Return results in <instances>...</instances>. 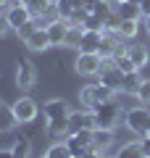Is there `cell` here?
<instances>
[{
    "mask_svg": "<svg viewBox=\"0 0 150 158\" xmlns=\"http://www.w3.org/2000/svg\"><path fill=\"white\" fill-rule=\"evenodd\" d=\"M40 158H50V156H48V153H45V156H40Z\"/></svg>",
    "mask_w": 150,
    "mask_h": 158,
    "instance_id": "60d3db41",
    "label": "cell"
},
{
    "mask_svg": "<svg viewBox=\"0 0 150 158\" xmlns=\"http://www.w3.org/2000/svg\"><path fill=\"white\" fill-rule=\"evenodd\" d=\"M24 45H27L32 53H45L48 48H53V45H50V37H48V29H45V27H40L37 32H34L27 42H24Z\"/></svg>",
    "mask_w": 150,
    "mask_h": 158,
    "instance_id": "4fadbf2b",
    "label": "cell"
},
{
    "mask_svg": "<svg viewBox=\"0 0 150 158\" xmlns=\"http://www.w3.org/2000/svg\"><path fill=\"white\" fill-rule=\"evenodd\" d=\"M82 129H95V113L92 111H69V135Z\"/></svg>",
    "mask_w": 150,
    "mask_h": 158,
    "instance_id": "52a82bcc",
    "label": "cell"
},
{
    "mask_svg": "<svg viewBox=\"0 0 150 158\" xmlns=\"http://www.w3.org/2000/svg\"><path fill=\"white\" fill-rule=\"evenodd\" d=\"M63 142L69 145V150H71V156H82V158H84V156H87V150H90V148H84V145H82V142H79V140H77L74 135H69V137H66Z\"/></svg>",
    "mask_w": 150,
    "mask_h": 158,
    "instance_id": "4316f807",
    "label": "cell"
},
{
    "mask_svg": "<svg viewBox=\"0 0 150 158\" xmlns=\"http://www.w3.org/2000/svg\"><path fill=\"white\" fill-rule=\"evenodd\" d=\"M129 3H134V6H140V3H142V0H129Z\"/></svg>",
    "mask_w": 150,
    "mask_h": 158,
    "instance_id": "f35d334b",
    "label": "cell"
},
{
    "mask_svg": "<svg viewBox=\"0 0 150 158\" xmlns=\"http://www.w3.org/2000/svg\"><path fill=\"white\" fill-rule=\"evenodd\" d=\"M121 42H124V40L119 37L116 32H103V40H100V48H98L100 58H103V61L113 58V56H116V50H119V45H121Z\"/></svg>",
    "mask_w": 150,
    "mask_h": 158,
    "instance_id": "8fae6325",
    "label": "cell"
},
{
    "mask_svg": "<svg viewBox=\"0 0 150 158\" xmlns=\"http://www.w3.org/2000/svg\"><path fill=\"white\" fill-rule=\"evenodd\" d=\"M92 113H95V127H98V129H116V124L121 121V111H119L116 100L98 103V106L92 108Z\"/></svg>",
    "mask_w": 150,
    "mask_h": 158,
    "instance_id": "3957f363",
    "label": "cell"
},
{
    "mask_svg": "<svg viewBox=\"0 0 150 158\" xmlns=\"http://www.w3.org/2000/svg\"><path fill=\"white\" fill-rule=\"evenodd\" d=\"M142 74L140 71H132V74H124V79H121V90L119 92H124V95H137V90H140V85H142Z\"/></svg>",
    "mask_w": 150,
    "mask_h": 158,
    "instance_id": "ac0fdd59",
    "label": "cell"
},
{
    "mask_svg": "<svg viewBox=\"0 0 150 158\" xmlns=\"http://www.w3.org/2000/svg\"><path fill=\"white\" fill-rule=\"evenodd\" d=\"M0 158H13V156H11V150H0Z\"/></svg>",
    "mask_w": 150,
    "mask_h": 158,
    "instance_id": "e575fe53",
    "label": "cell"
},
{
    "mask_svg": "<svg viewBox=\"0 0 150 158\" xmlns=\"http://www.w3.org/2000/svg\"><path fill=\"white\" fill-rule=\"evenodd\" d=\"M113 145V129H98L92 132V148L98 153H108V148Z\"/></svg>",
    "mask_w": 150,
    "mask_h": 158,
    "instance_id": "9a60e30c",
    "label": "cell"
},
{
    "mask_svg": "<svg viewBox=\"0 0 150 158\" xmlns=\"http://www.w3.org/2000/svg\"><path fill=\"white\" fill-rule=\"evenodd\" d=\"M100 158H116V156H108V153H103V156H100Z\"/></svg>",
    "mask_w": 150,
    "mask_h": 158,
    "instance_id": "74e56055",
    "label": "cell"
},
{
    "mask_svg": "<svg viewBox=\"0 0 150 158\" xmlns=\"http://www.w3.org/2000/svg\"><path fill=\"white\" fill-rule=\"evenodd\" d=\"M69 27H71V24L63 21V19H53V21L45 27V29H48V37H50V45H53V48H63V45H66Z\"/></svg>",
    "mask_w": 150,
    "mask_h": 158,
    "instance_id": "30bf717a",
    "label": "cell"
},
{
    "mask_svg": "<svg viewBox=\"0 0 150 158\" xmlns=\"http://www.w3.org/2000/svg\"><path fill=\"white\" fill-rule=\"evenodd\" d=\"M32 19H34L32 11H29L27 6H21V3L11 6V8H8V13H6V21H8V27H11L13 32H19V29H21L24 24H29Z\"/></svg>",
    "mask_w": 150,
    "mask_h": 158,
    "instance_id": "ba28073f",
    "label": "cell"
},
{
    "mask_svg": "<svg viewBox=\"0 0 150 158\" xmlns=\"http://www.w3.org/2000/svg\"><path fill=\"white\" fill-rule=\"evenodd\" d=\"M40 27H42V24H40V21H37V19H32V21H29V24H24V27H21V29H19V32H16V34H19V40H24V42H27V40H29V37H32V34H34V32H37V29H40Z\"/></svg>",
    "mask_w": 150,
    "mask_h": 158,
    "instance_id": "f1b7e54d",
    "label": "cell"
},
{
    "mask_svg": "<svg viewBox=\"0 0 150 158\" xmlns=\"http://www.w3.org/2000/svg\"><path fill=\"white\" fill-rule=\"evenodd\" d=\"M140 11H142V19L150 16V0H142V3H140Z\"/></svg>",
    "mask_w": 150,
    "mask_h": 158,
    "instance_id": "836d02e7",
    "label": "cell"
},
{
    "mask_svg": "<svg viewBox=\"0 0 150 158\" xmlns=\"http://www.w3.org/2000/svg\"><path fill=\"white\" fill-rule=\"evenodd\" d=\"M11 32V27H8V21H6V16L0 13V37H6V34Z\"/></svg>",
    "mask_w": 150,
    "mask_h": 158,
    "instance_id": "d6a6232c",
    "label": "cell"
},
{
    "mask_svg": "<svg viewBox=\"0 0 150 158\" xmlns=\"http://www.w3.org/2000/svg\"><path fill=\"white\" fill-rule=\"evenodd\" d=\"M116 3H119V0H116Z\"/></svg>",
    "mask_w": 150,
    "mask_h": 158,
    "instance_id": "ee69618b",
    "label": "cell"
},
{
    "mask_svg": "<svg viewBox=\"0 0 150 158\" xmlns=\"http://www.w3.org/2000/svg\"><path fill=\"white\" fill-rule=\"evenodd\" d=\"M137 98L142 106H150V79H142V85H140V90H137Z\"/></svg>",
    "mask_w": 150,
    "mask_h": 158,
    "instance_id": "f546056e",
    "label": "cell"
},
{
    "mask_svg": "<svg viewBox=\"0 0 150 158\" xmlns=\"http://www.w3.org/2000/svg\"><path fill=\"white\" fill-rule=\"evenodd\" d=\"M45 132H48V135L53 137L56 142L66 140V137H69V116H63V118H48Z\"/></svg>",
    "mask_w": 150,
    "mask_h": 158,
    "instance_id": "7c38bea8",
    "label": "cell"
},
{
    "mask_svg": "<svg viewBox=\"0 0 150 158\" xmlns=\"http://www.w3.org/2000/svg\"><path fill=\"white\" fill-rule=\"evenodd\" d=\"M116 158H145V156H142V148H140V142H127V145L119 148Z\"/></svg>",
    "mask_w": 150,
    "mask_h": 158,
    "instance_id": "cb8c5ba5",
    "label": "cell"
},
{
    "mask_svg": "<svg viewBox=\"0 0 150 158\" xmlns=\"http://www.w3.org/2000/svg\"><path fill=\"white\" fill-rule=\"evenodd\" d=\"M145 32L150 34V16H145Z\"/></svg>",
    "mask_w": 150,
    "mask_h": 158,
    "instance_id": "d590c367",
    "label": "cell"
},
{
    "mask_svg": "<svg viewBox=\"0 0 150 158\" xmlns=\"http://www.w3.org/2000/svg\"><path fill=\"white\" fill-rule=\"evenodd\" d=\"M113 11H116L119 19H134V21H140V19H142L140 6H134V3H129V0H119L116 6H113Z\"/></svg>",
    "mask_w": 150,
    "mask_h": 158,
    "instance_id": "e0dca14e",
    "label": "cell"
},
{
    "mask_svg": "<svg viewBox=\"0 0 150 158\" xmlns=\"http://www.w3.org/2000/svg\"><path fill=\"white\" fill-rule=\"evenodd\" d=\"M124 124H127V129L132 132V135L137 137H145L150 129V108L148 106H132L127 108V113H124Z\"/></svg>",
    "mask_w": 150,
    "mask_h": 158,
    "instance_id": "6da1fadb",
    "label": "cell"
},
{
    "mask_svg": "<svg viewBox=\"0 0 150 158\" xmlns=\"http://www.w3.org/2000/svg\"><path fill=\"white\" fill-rule=\"evenodd\" d=\"M48 156L50 158H74L71 156V150H69V145H66V142H53V145H50L48 148Z\"/></svg>",
    "mask_w": 150,
    "mask_h": 158,
    "instance_id": "484cf974",
    "label": "cell"
},
{
    "mask_svg": "<svg viewBox=\"0 0 150 158\" xmlns=\"http://www.w3.org/2000/svg\"><path fill=\"white\" fill-rule=\"evenodd\" d=\"M74 158H82V156H74Z\"/></svg>",
    "mask_w": 150,
    "mask_h": 158,
    "instance_id": "b9f144b4",
    "label": "cell"
},
{
    "mask_svg": "<svg viewBox=\"0 0 150 158\" xmlns=\"http://www.w3.org/2000/svg\"><path fill=\"white\" fill-rule=\"evenodd\" d=\"M71 3H74L77 8H84V0H71Z\"/></svg>",
    "mask_w": 150,
    "mask_h": 158,
    "instance_id": "8d00e7d4",
    "label": "cell"
},
{
    "mask_svg": "<svg viewBox=\"0 0 150 158\" xmlns=\"http://www.w3.org/2000/svg\"><path fill=\"white\" fill-rule=\"evenodd\" d=\"M140 148H142V156L150 158V135H145L142 140H140Z\"/></svg>",
    "mask_w": 150,
    "mask_h": 158,
    "instance_id": "1f68e13d",
    "label": "cell"
},
{
    "mask_svg": "<svg viewBox=\"0 0 150 158\" xmlns=\"http://www.w3.org/2000/svg\"><path fill=\"white\" fill-rule=\"evenodd\" d=\"M116 92L113 87H106V85H100V82H95V85H87L79 90V100H82L84 108H90L92 111L98 103H106V100H116Z\"/></svg>",
    "mask_w": 150,
    "mask_h": 158,
    "instance_id": "7a4b0ae2",
    "label": "cell"
},
{
    "mask_svg": "<svg viewBox=\"0 0 150 158\" xmlns=\"http://www.w3.org/2000/svg\"><path fill=\"white\" fill-rule=\"evenodd\" d=\"M53 8H56V16H58V19H63V21H69V19L74 16V11H77V6H74L71 0H58Z\"/></svg>",
    "mask_w": 150,
    "mask_h": 158,
    "instance_id": "d4e9b609",
    "label": "cell"
},
{
    "mask_svg": "<svg viewBox=\"0 0 150 158\" xmlns=\"http://www.w3.org/2000/svg\"><path fill=\"white\" fill-rule=\"evenodd\" d=\"M127 56L137 63V69H145V66H148V61H150V56H148V50H145V45H137V42L127 45Z\"/></svg>",
    "mask_w": 150,
    "mask_h": 158,
    "instance_id": "ffe728a7",
    "label": "cell"
},
{
    "mask_svg": "<svg viewBox=\"0 0 150 158\" xmlns=\"http://www.w3.org/2000/svg\"><path fill=\"white\" fill-rule=\"evenodd\" d=\"M13 113H16L19 124H29V121H34V116H37V103L32 100V98H19V100H13Z\"/></svg>",
    "mask_w": 150,
    "mask_h": 158,
    "instance_id": "9c48e42d",
    "label": "cell"
},
{
    "mask_svg": "<svg viewBox=\"0 0 150 158\" xmlns=\"http://www.w3.org/2000/svg\"><path fill=\"white\" fill-rule=\"evenodd\" d=\"M8 150H11L13 158H29L32 156V142H29V137H16Z\"/></svg>",
    "mask_w": 150,
    "mask_h": 158,
    "instance_id": "44dd1931",
    "label": "cell"
},
{
    "mask_svg": "<svg viewBox=\"0 0 150 158\" xmlns=\"http://www.w3.org/2000/svg\"><path fill=\"white\" fill-rule=\"evenodd\" d=\"M100 40H103V32H90V29H84L79 50H82V53H98V48H100Z\"/></svg>",
    "mask_w": 150,
    "mask_h": 158,
    "instance_id": "d6986e66",
    "label": "cell"
},
{
    "mask_svg": "<svg viewBox=\"0 0 150 158\" xmlns=\"http://www.w3.org/2000/svg\"><path fill=\"white\" fill-rule=\"evenodd\" d=\"M16 127H19V118H16V113H13V108L6 106V103H0V135L13 132Z\"/></svg>",
    "mask_w": 150,
    "mask_h": 158,
    "instance_id": "2e32d148",
    "label": "cell"
},
{
    "mask_svg": "<svg viewBox=\"0 0 150 158\" xmlns=\"http://www.w3.org/2000/svg\"><path fill=\"white\" fill-rule=\"evenodd\" d=\"M82 27H84V29H90V32H103V29H106V24H103V19H100V16H95V13H87V19H84Z\"/></svg>",
    "mask_w": 150,
    "mask_h": 158,
    "instance_id": "83f0119b",
    "label": "cell"
},
{
    "mask_svg": "<svg viewBox=\"0 0 150 158\" xmlns=\"http://www.w3.org/2000/svg\"><path fill=\"white\" fill-rule=\"evenodd\" d=\"M82 34H84V27H69V34H66V45H63V48L79 50V45H82Z\"/></svg>",
    "mask_w": 150,
    "mask_h": 158,
    "instance_id": "603a6c76",
    "label": "cell"
},
{
    "mask_svg": "<svg viewBox=\"0 0 150 158\" xmlns=\"http://www.w3.org/2000/svg\"><path fill=\"white\" fill-rule=\"evenodd\" d=\"M48 3H53V6H56V3H58V0H48Z\"/></svg>",
    "mask_w": 150,
    "mask_h": 158,
    "instance_id": "ab89813d",
    "label": "cell"
},
{
    "mask_svg": "<svg viewBox=\"0 0 150 158\" xmlns=\"http://www.w3.org/2000/svg\"><path fill=\"white\" fill-rule=\"evenodd\" d=\"M103 58H100V53H82L79 50L77 61H74V69H77V74H82V77H98L100 71H103Z\"/></svg>",
    "mask_w": 150,
    "mask_h": 158,
    "instance_id": "277c9868",
    "label": "cell"
},
{
    "mask_svg": "<svg viewBox=\"0 0 150 158\" xmlns=\"http://www.w3.org/2000/svg\"><path fill=\"white\" fill-rule=\"evenodd\" d=\"M148 135H150V129H148Z\"/></svg>",
    "mask_w": 150,
    "mask_h": 158,
    "instance_id": "7bdbcfd3",
    "label": "cell"
},
{
    "mask_svg": "<svg viewBox=\"0 0 150 158\" xmlns=\"http://www.w3.org/2000/svg\"><path fill=\"white\" fill-rule=\"evenodd\" d=\"M92 132L95 129H82V132H74V137H77L84 148H92Z\"/></svg>",
    "mask_w": 150,
    "mask_h": 158,
    "instance_id": "4dcf8cb0",
    "label": "cell"
},
{
    "mask_svg": "<svg viewBox=\"0 0 150 158\" xmlns=\"http://www.w3.org/2000/svg\"><path fill=\"white\" fill-rule=\"evenodd\" d=\"M69 103L66 100H61V98H56V100H48L42 106V113H45V118H63V116H69Z\"/></svg>",
    "mask_w": 150,
    "mask_h": 158,
    "instance_id": "5bb4252c",
    "label": "cell"
},
{
    "mask_svg": "<svg viewBox=\"0 0 150 158\" xmlns=\"http://www.w3.org/2000/svg\"><path fill=\"white\" fill-rule=\"evenodd\" d=\"M16 85L21 90H29V87L37 85V66L29 58H19L16 61Z\"/></svg>",
    "mask_w": 150,
    "mask_h": 158,
    "instance_id": "5b68a950",
    "label": "cell"
},
{
    "mask_svg": "<svg viewBox=\"0 0 150 158\" xmlns=\"http://www.w3.org/2000/svg\"><path fill=\"white\" fill-rule=\"evenodd\" d=\"M137 32H140V21H134V19H121V24H119V29H116V34L121 40L137 37Z\"/></svg>",
    "mask_w": 150,
    "mask_h": 158,
    "instance_id": "7402d4cb",
    "label": "cell"
},
{
    "mask_svg": "<svg viewBox=\"0 0 150 158\" xmlns=\"http://www.w3.org/2000/svg\"><path fill=\"white\" fill-rule=\"evenodd\" d=\"M121 79H124V71H119L116 63H113V58H108L106 63H103V71L98 74V82L106 87H113V90H121Z\"/></svg>",
    "mask_w": 150,
    "mask_h": 158,
    "instance_id": "8992f818",
    "label": "cell"
}]
</instances>
